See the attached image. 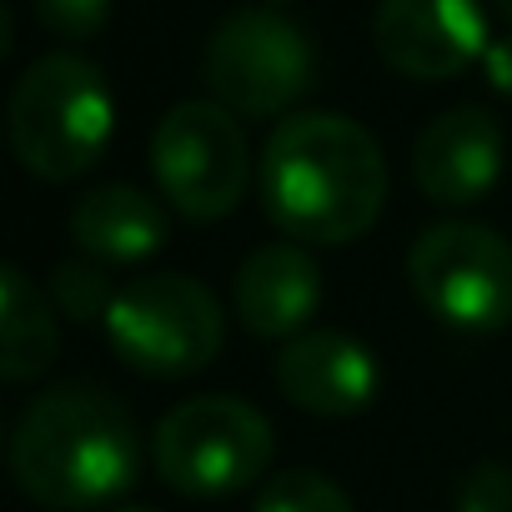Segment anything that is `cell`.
I'll return each mask as SVG.
<instances>
[{"mask_svg":"<svg viewBox=\"0 0 512 512\" xmlns=\"http://www.w3.org/2000/svg\"><path fill=\"white\" fill-rule=\"evenodd\" d=\"M262 206L302 246H347L387 206V156L347 116H287L262 151Z\"/></svg>","mask_w":512,"mask_h":512,"instance_id":"6da1fadb","label":"cell"},{"mask_svg":"<svg viewBox=\"0 0 512 512\" xmlns=\"http://www.w3.org/2000/svg\"><path fill=\"white\" fill-rule=\"evenodd\" d=\"M11 472L21 492L51 512L106 507L141 472L131 412L101 387H51L11 432Z\"/></svg>","mask_w":512,"mask_h":512,"instance_id":"7a4b0ae2","label":"cell"},{"mask_svg":"<svg viewBox=\"0 0 512 512\" xmlns=\"http://www.w3.org/2000/svg\"><path fill=\"white\" fill-rule=\"evenodd\" d=\"M116 131L106 76L71 51L31 61L11 91V151L41 181H76L101 161Z\"/></svg>","mask_w":512,"mask_h":512,"instance_id":"3957f363","label":"cell"},{"mask_svg":"<svg viewBox=\"0 0 512 512\" xmlns=\"http://www.w3.org/2000/svg\"><path fill=\"white\" fill-rule=\"evenodd\" d=\"M101 332L126 367L146 377H191L221 352L226 317L196 277L146 272L116 292Z\"/></svg>","mask_w":512,"mask_h":512,"instance_id":"277c9868","label":"cell"},{"mask_svg":"<svg viewBox=\"0 0 512 512\" xmlns=\"http://www.w3.org/2000/svg\"><path fill=\"white\" fill-rule=\"evenodd\" d=\"M272 422L241 397H191L171 407L151 437V457L166 487L181 497H226L272 467Z\"/></svg>","mask_w":512,"mask_h":512,"instance_id":"5b68a950","label":"cell"},{"mask_svg":"<svg viewBox=\"0 0 512 512\" xmlns=\"http://www.w3.org/2000/svg\"><path fill=\"white\" fill-rule=\"evenodd\" d=\"M417 302L457 332H497L512 322V241L477 221H437L407 251Z\"/></svg>","mask_w":512,"mask_h":512,"instance_id":"8992f818","label":"cell"},{"mask_svg":"<svg viewBox=\"0 0 512 512\" xmlns=\"http://www.w3.org/2000/svg\"><path fill=\"white\" fill-rule=\"evenodd\" d=\"M151 176L186 221H221L241 206L251 151L221 101H176L151 131Z\"/></svg>","mask_w":512,"mask_h":512,"instance_id":"52a82bcc","label":"cell"},{"mask_svg":"<svg viewBox=\"0 0 512 512\" xmlns=\"http://www.w3.org/2000/svg\"><path fill=\"white\" fill-rule=\"evenodd\" d=\"M317 81L312 41L282 11H231L206 41L211 101L246 121L292 111Z\"/></svg>","mask_w":512,"mask_h":512,"instance_id":"ba28073f","label":"cell"},{"mask_svg":"<svg viewBox=\"0 0 512 512\" xmlns=\"http://www.w3.org/2000/svg\"><path fill=\"white\" fill-rule=\"evenodd\" d=\"M372 46L397 76L452 81L487 56L492 36L477 0H382Z\"/></svg>","mask_w":512,"mask_h":512,"instance_id":"9c48e42d","label":"cell"},{"mask_svg":"<svg viewBox=\"0 0 512 512\" xmlns=\"http://www.w3.org/2000/svg\"><path fill=\"white\" fill-rule=\"evenodd\" d=\"M412 176L427 201L472 206L502 176V126L482 106H452L412 146Z\"/></svg>","mask_w":512,"mask_h":512,"instance_id":"30bf717a","label":"cell"},{"mask_svg":"<svg viewBox=\"0 0 512 512\" xmlns=\"http://www.w3.org/2000/svg\"><path fill=\"white\" fill-rule=\"evenodd\" d=\"M282 397L312 417H352L377 397V357L347 332H302L277 352L272 367Z\"/></svg>","mask_w":512,"mask_h":512,"instance_id":"8fae6325","label":"cell"},{"mask_svg":"<svg viewBox=\"0 0 512 512\" xmlns=\"http://www.w3.org/2000/svg\"><path fill=\"white\" fill-rule=\"evenodd\" d=\"M322 292H327L322 267L312 262V251L302 241L256 246L231 282V302H236L241 327L251 337H267V342L302 337L322 307Z\"/></svg>","mask_w":512,"mask_h":512,"instance_id":"7c38bea8","label":"cell"},{"mask_svg":"<svg viewBox=\"0 0 512 512\" xmlns=\"http://www.w3.org/2000/svg\"><path fill=\"white\" fill-rule=\"evenodd\" d=\"M166 236H171L166 206L131 181L96 186L71 206V241L81 246V256H91L101 267L151 262L166 246Z\"/></svg>","mask_w":512,"mask_h":512,"instance_id":"4fadbf2b","label":"cell"},{"mask_svg":"<svg viewBox=\"0 0 512 512\" xmlns=\"http://www.w3.org/2000/svg\"><path fill=\"white\" fill-rule=\"evenodd\" d=\"M56 352L61 332L51 302L26 277V267L6 262L0 267V372H6V382H31L56 362Z\"/></svg>","mask_w":512,"mask_h":512,"instance_id":"5bb4252c","label":"cell"},{"mask_svg":"<svg viewBox=\"0 0 512 512\" xmlns=\"http://www.w3.org/2000/svg\"><path fill=\"white\" fill-rule=\"evenodd\" d=\"M251 512H357V507L332 477H322L312 467H292V472H277L256 492Z\"/></svg>","mask_w":512,"mask_h":512,"instance_id":"9a60e30c","label":"cell"},{"mask_svg":"<svg viewBox=\"0 0 512 512\" xmlns=\"http://www.w3.org/2000/svg\"><path fill=\"white\" fill-rule=\"evenodd\" d=\"M116 292H121V287H111L106 267L91 262V256H81V262L71 256V262H61V267L51 272V302H56L71 322H106Z\"/></svg>","mask_w":512,"mask_h":512,"instance_id":"2e32d148","label":"cell"},{"mask_svg":"<svg viewBox=\"0 0 512 512\" xmlns=\"http://www.w3.org/2000/svg\"><path fill=\"white\" fill-rule=\"evenodd\" d=\"M36 21L61 41H91L111 21V0H31Z\"/></svg>","mask_w":512,"mask_h":512,"instance_id":"e0dca14e","label":"cell"},{"mask_svg":"<svg viewBox=\"0 0 512 512\" xmlns=\"http://www.w3.org/2000/svg\"><path fill=\"white\" fill-rule=\"evenodd\" d=\"M452 512H512V472L502 462H482L462 477Z\"/></svg>","mask_w":512,"mask_h":512,"instance_id":"ac0fdd59","label":"cell"},{"mask_svg":"<svg viewBox=\"0 0 512 512\" xmlns=\"http://www.w3.org/2000/svg\"><path fill=\"white\" fill-rule=\"evenodd\" d=\"M482 71H487V86H492L497 96H507V101H512V36H502V41H492V46H487Z\"/></svg>","mask_w":512,"mask_h":512,"instance_id":"d6986e66","label":"cell"},{"mask_svg":"<svg viewBox=\"0 0 512 512\" xmlns=\"http://www.w3.org/2000/svg\"><path fill=\"white\" fill-rule=\"evenodd\" d=\"M492 6H497V11H502V16L512 21V0H492Z\"/></svg>","mask_w":512,"mask_h":512,"instance_id":"ffe728a7","label":"cell"},{"mask_svg":"<svg viewBox=\"0 0 512 512\" xmlns=\"http://www.w3.org/2000/svg\"><path fill=\"white\" fill-rule=\"evenodd\" d=\"M106 512H146V507H106Z\"/></svg>","mask_w":512,"mask_h":512,"instance_id":"44dd1931","label":"cell"}]
</instances>
